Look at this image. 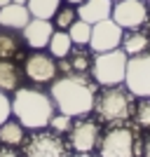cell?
<instances>
[{
  "mask_svg": "<svg viewBox=\"0 0 150 157\" xmlns=\"http://www.w3.org/2000/svg\"><path fill=\"white\" fill-rule=\"evenodd\" d=\"M98 94V85L91 75H78V73H63L49 85V96L54 108L66 113L71 117H85L94 113V101Z\"/></svg>",
  "mask_w": 150,
  "mask_h": 157,
  "instance_id": "1",
  "label": "cell"
},
{
  "mask_svg": "<svg viewBox=\"0 0 150 157\" xmlns=\"http://www.w3.org/2000/svg\"><path fill=\"white\" fill-rule=\"evenodd\" d=\"M124 38V28L120 24H115L110 19H103L91 26V38H89V49L91 54H101V52H110V49H117L122 45Z\"/></svg>",
  "mask_w": 150,
  "mask_h": 157,
  "instance_id": "11",
  "label": "cell"
},
{
  "mask_svg": "<svg viewBox=\"0 0 150 157\" xmlns=\"http://www.w3.org/2000/svg\"><path fill=\"white\" fill-rule=\"evenodd\" d=\"M26 141V129L21 127L19 120H7L0 124V143L2 145H12V148H21Z\"/></svg>",
  "mask_w": 150,
  "mask_h": 157,
  "instance_id": "19",
  "label": "cell"
},
{
  "mask_svg": "<svg viewBox=\"0 0 150 157\" xmlns=\"http://www.w3.org/2000/svg\"><path fill=\"white\" fill-rule=\"evenodd\" d=\"M63 2H68V5H75V7H78L80 2H82V0H63Z\"/></svg>",
  "mask_w": 150,
  "mask_h": 157,
  "instance_id": "30",
  "label": "cell"
},
{
  "mask_svg": "<svg viewBox=\"0 0 150 157\" xmlns=\"http://www.w3.org/2000/svg\"><path fill=\"white\" fill-rule=\"evenodd\" d=\"M71 49H73V40H71V35H68V31H54L52 40H49V45H47V52L52 54L56 61H61L71 54Z\"/></svg>",
  "mask_w": 150,
  "mask_h": 157,
  "instance_id": "20",
  "label": "cell"
},
{
  "mask_svg": "<svg viewBox=\"0 0 150 157\" xmlns=\"http://www.w3.org/2000/svg\"><path fill=\"white\" fill-rule=\"evenodd\" d=\"M113 17V0H82L78 5V19L87 24H98Z\"/></svg>",
  "mask_w": 150,
  "mask_h": 157,
  "instance_id": "14",
  "label": "cell"
},
{
  "mask_svg": "<svg viewBox=\"0 0 150 157\" xmlns=\"http://www.w3.org/2000/svg\"><path fill=\"white\" fill-rule=\"evenodd\" d=\"M91 49L89 47H73L71 54L66 59L59 61V73H78V75H87L91 71Z\"/></svg>",
  "mask_w": 150,
  "mask_h": 157,
  "instance_id": "13",
  "label": "cell"
},
{
  "mask_svg": "<svg viewBox=\"0 0 150 157\" xmlns=\"http://www.w3.org/2000/svg\"><path fill=\"white\" fill-rule=\"evenodd\" d=\"M12 117V98L5 92H0V124Z\"/></svg>",
  "mask_w": 150,
  "mask_h": 157,
  "instance_id": "26",
  "label": "cell"
},
{
  "mask_svg": "<svg viewBox=\"0 0 150 157\" xmlns=\"http://www.w3.org/2000/svg\"><path fill=\"white\" fill-rule=\"evenodd\" d=\"M24 157H68L71 148L63 134H56L54 129H33L26 134V141L21 145Z\"/></svg>",
  "mask_w": 150,
  "mask_h": 157,
  "instance_id": "5",
  "label": "cell"
},
{
  "mask_svg": "<svg viewBox=\"0 0 150 157\" xmlns=\"http://www.w3.org/2000/svg\"><path fill=\"white\" fill-rule=\"evenodd\" d=\"M141 157H150V131L141 138Z\"/></svg>",
  "mask_w": 150,
  "mask_h": 157,
  "instance_id": "27",
  "label": "cell"
},
{
  "mask_svg": "<svg viewBox=\"0 0 150 157\" xmlns=\"http://www.w3.org/2000/svg\"><path fill=\"white\" fill-rule=\"evenodd\" d=\"M54 113V101L49 92H42L38 87H19L12 94V115L19 120L26 131L33 129H47L52 122Z\"/></svg>",
  "mask_w": 150,
  "mask_h": 157,
  "instance_id": "2",
  "label": "cell"
},
{
  "mask_svg": "<svg viewBox=\"0 0 150 157\" xmlns=\"http://www.w3.org/2000/svg\"><path fill=\"white\" fill-rule=\"evenodd\" d=\"M68 35H71L73 45L87 47V45H89V38H91V24H87V21L78 19L71 28H68Z\"/></svg>",
  "mask_w": 150,
  "mask_h": 157,
  "instance_id": "24",
  "label": "cell"
},
{
  "mask_svg": "<svg viewBox=\"0 0 150 157\" xmlns=\"http://www.w3.org/2000/svg\"><path fill=\"white\" fill-rule=\"evenodd\" d=\"M0 157H19V152H17V148H12V145L0 143Z\"/></svg>",
  "mask_w": 150,
  "mask_h": 157,
  "instance_id": "28",
  "label": "cell"
},
{
  "mask_svg": "<svg viewBox=\"0 0 150 157\" xmlns=\"http://www.w3.org/2000/svg\"><path fill=\"white\" fill-rule=\"evenodd\" d=\"M145 2H150V0H145Z\"/></svg>",
  "mask_w": 150,
  "mask_h": 157,
  "instance_id": "35",
  "label": "cell"
},
{
  "mask_svg": "<svg viewBox=\"0 0 150 157\" xmlns=\"http://www.w3.org/2000/svg\"><path fill=\"white\" fill-rule=\"evenodd\" d=\"M150 10L145 0H117L113 2V21L120 24L124 31H134V28H143L148 24Z\"/></svg>",
  "mask_w": 150,
  "mask_h": 157,
  "instance_id": "10",
  "label": "cell"
},
{
  "mask_svg": "<svg viewBox=\"0 0 150 157\" xmlns=\"http://www.w3.org/2000/svg\"><path fill=\"white\" fill-rule=\"evenodd\" d=\"M113 2H117V0H113Z\"/></svg>",
  "mask_w": 150,
  "mask_h": 157,
  "instance_id": "34",
  "label": "cell"
},
{
  "mask_svg": "<svg viewBox=\"0 0 150 157\" xmlns=\"http://www.w3.org/2000/svg\"><path fill=\"white\" fill-rule=\"evenodd\" d=\"M12 0H0V7H5V5H10Z\"/></svg>",
  "mask_w": 150,
  "mask_h": 157,
  "instance_id": "31",
  "label": "cell"
},
{
  "mask_svg": "<svg viewBox=\"0 0 150 157\" xmlns=\"http://www.w3.org/2000/svg\"><path fill=\"white\" fill-rule=\"evenodd\" d=\"M24 82V68L14 59H0V92L14 94Z\"/></svg>",
  "mask_w": 150,
  "mask_h": 157,
  "instance_id": "15",
  "label": "cell"
},
{
  "mask_svg": "<svg viewBox=\"0 0 150 157\" xmlns=\"http://www.w3.org/2000/svg\"><path fill=\"white\" fill-rule=\"evenodd\" d=\"M129 56H136V54H143L150 49V33L145 28H134V31H124L122 45H120Z\"/></svg>",
  "mask_w": 150,
  "mask_h": 157,
  "instance_id": "18",
  "label": "cell"
},
{
  "mask_svg": "<svg viewBox=\"0 0 150 157\" xmlns=\"http://www.w3.org/2000/svg\"><path fill=\"white\" fill-rule=\"evenodd\" d=\"M75 21H78V7L66 2V5H61L59 10H56L52 24H54V28H56V31H68Z\"/></svg>",
  "mask_w": 150,
  "mask_h": 157,
  "instance_id": "22",
  "label": "cell"
},
{
  "mask_svg": "<svg viewBox=\"0 0 150 157\" xmlns=\"http://www.w3.org/2000/svg\"><path fill=\"white\" fill-rule=\"evenodd\" d=\"M24 38L21 31H12V28L0 26V59H19L24 54Z\"/></svg>",
  "mask_w": 150,
  "mask_h": 157,
  "instance_id": "17",
  "label": "cell"
},
{
  "mask_svg": "<svg viewBox=\"0 0 150 157\" xmlns=\"http://www.w3.org/2000/svg\"><path fill=\"white\" fill-rule=\"evenodd\" d=\"M127 61H129V54L124 52L122 47L110 49V52L94 54L89 75L98 87L124 85V78H127Z\"/></svg>",
  "mask_w": 150,
  "mask_h": 157,
  "instance_id": "4",
  "label": "cell"
},
{
  "mask_svg": "<svg viewBox=\"0 0 150 157\" xmlns=\"http://www.w3.org/2000/svg\"><path fill=\"white\" fill-rule=\"evenodd\" d=\"M54 31L56 28H54V24L49 19H35V17H31V21L21 28V38H24L28 49H47Z\"/></svg>",
  "mask_w": 150,
  "mask_h": 157,
  "instance_id": "12",
  "label": "cell"
},
{
  "mask_svg": "<svg viewBox=\"0 0 150 157\" xmlns=\"http://www.w3.org/2000/svg\"><path fill=\"white\" fill-rule=\"evenodd\" d=\"M31 21V12H28L26 5H17V2H10V5L0 7V26L2 28H12V31H21Z\"/></svg>",
  "mask_w": 150,
  "mask_h": 157,
  "instance_id": "16",
  "label": "cell"
},
{
  "mask_svg": "<svg viewBox=\"0 0 150 157\" xmlns=\"http://www.w3.org/2000/svg\"><path fill=\"white\" fill-rule=\"evenodd\" d=\"M136 96L127 89L124 85L115 87H101L94 101V115L98 122L113 127V124H127L134 115Z\"/></svg>",
  "mask_w": 150,
  "mask_h": 157,
  "instance_id": "3",
  "label": "cell"
},
{
  "mask_svg": "<svg viewBox=\"0 0 150 157\" xmlns=\"http://www.w3.org/2000/svg\"><path fill=\"white\" fill-rule=\"evenodd\" d=\"M12 2H17V5H26L28 0H12Z\"/></svg>",
  "mask_w": 150,
  "mask_h": 157,
  "instance_id": "32",
  "label": "cell"
},
{
  "mask_svg": "<svg viewBox=\"0 0 150 157\" xmlns=\"http://www.w3.org/2000/svg\"><path fill=\"white\" fill-rule=\"evenodd\" d=\"M68 157H98V155H94V152H87V155H80V152H71Z\"/></svg>",
  "mask_w": 150,
  "mask_h": 157,
  "instance_id": "29",
  "label": "cell"
},
{
  "mask_svg": "<svg viewBox=\"0 0 150 157\" xmlns=\"http://www.w3.org/2000/svg\"><path fill=\"white\" fill-rule=\"evenodd\" d=\"M73 120L75 117H71V115H66V113H54V117H52V122H49V129H54L56 134H68V129L73 127Z\"/></svg>",
  "mask_w": 150,
  "mask_h": 157,
  "instance_id": "25",
  "label": "cell"
},
{
  "mask_svg": "<svg viewBox=\"0 0 150 157\" xmlns=\"http://www.w3.org/2000/svg\"><path fill=\"white\" fill-rule=\"evenodd\" d=\"M24 78H28L33 85H52L59 78V61L45 49H31L24 59Z\"/></svg>",
  "mask_w": 150,
  "mask_h": 157,
  "instance_id": "8",
  "label": "cell"
},
{
  "mask_svg": "<svg viewBox=\"0 0 150 157\" xmlns=\"http://www.w3.org/2000/svg\"><path fill=\"white\" fill-rule=\"evenodd\" d=\"M61 2H63V0H28L26 7H28V12H31V17L52 21L56 10L61 7Z\"/></svg>",
  "mask_w": 150,
  "mask_h": 157,
  "instance_id": "21",
  "label": "cell"
},
{
  "mask_svg": "<svg viewBox=\"0 0 150 157\" xmlns=\"http://www.w3.org/2000/svg\"><path fill=\"white\" fill-rule=\"evenodd\" d=\"M101 122L89 115L85 117L73 120V127L66 134V141H68V148L71 152H80V155H87V152H94L98 148V141H101Z\"/></svg>",
  "mask_w": 150,
  "mask_h": 157,
  "instance_id": "6",
  "label": "cell"
},
{
  "mask_svg": "<svg viewBox=\"0 0 150 157\" xmlns=\"http://www.w3.org/2000/svg\"><path fill=\"white\" fill-rule=\"evenodd\" d=\"M124 87L136 98L150 96V49L143 54H136V56H129Z\"/></svg>",
  "mask_w": 150,
  "mask_h": 157,
  "instance_id": "9",
  "label": "cell"
},
{
  "mask_svg": "<svg viewBox=\"0 0 150 157\" xmlns=\"http://www.w3.org/2000/svg\"><path fill=\"white\" fill-rule=\"evenodd\" d=\"M134 141L136 131L129 124H113L101 134L98 157H134Z\"/></svg>",
  "mask_w": 150,
  "mask_h": 157,
  "instance_id": "7",
  "label": "cell"
},
{
  "mask_svg": "<svg viewBox=\"0 0 150 157\" xmlns=\"http://www.w3.org/2000/svg\"><path fill=\"white\" fill-rule=\"evenodd\" d=\"M131 120H134L136 129L150 131V96H145V98H138V101H136Z\"/></svg>",
  "mask_w": 150,
  "mask_h": 157,
  "instance_id": "23",
  "label": "cell"
},
{
  "mask_svg": "<svg viewBox=\"0 0 150 157\" xmlns=\"http://www.w3.org/2000/svg\"><path fill=\"white\" fill-rule=\"evenodd\" d=\"M148 26H150V17H148Z\"/></svg>",
  "mask_w": 150,
  "mask_h": 157,
  "instance_id": "33",
  "label": "cell"
}]
</instances>
